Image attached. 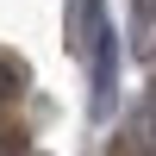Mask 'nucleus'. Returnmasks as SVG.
<instances>
[{
  "instance_id": "f257e3e1",
  "label": "nucleus",
  "mask_w": 156,
  "mask_h": 156,
  "mask_svg": "<svg viewBox=\"0 0 156 156\" xmlns=\"http://www.w3.org/2000/svg\"><path fill=\"white\" fill-rule=\"evenodd\" d=\"M87 50H94V112H112V75H119V50H112V31H106V19L94 25Z\"/></svg>"
},
{
  "instance_id": "f03ea898",
  "label": "nucleus",
  "mask_w": 156,
  "mask_h": 156,
  "mask_svg": "<svg viewBox=\"0 0 156 156\" xmlns=\"http://www.w3.org/2000/svg\"><path fill=\"white\" fill-rule=\"evenodd\" d=\"M12 81H19V69H0V100H12V94H6Z\"/></svg>"
}]
</instances>
